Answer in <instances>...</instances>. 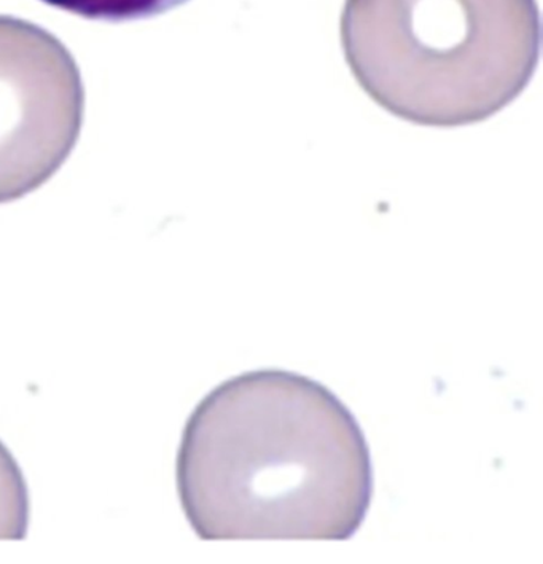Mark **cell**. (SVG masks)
<instances>
[{
  "mask_svg": "<svg viewBox=\"0 0 543 564\" xmlns=\"http://www.w3.org/2000/svg\"><path fill=\"white\" fill-rule=\"evenodd\" d=\"M374 478L366 434L330 389L295 371H246L188 417L177 490L203 541H348Z\"/></svg>",
  "mask_w": 543,
  "mask_h": 564,
  "instance_id": "1",
  "label": "cell"
},
{
  "mask_svg": "<svg viewBox=\"0 0 543 564\" xmlns=\"http://www.w3.org/2000/svg\"><path fill=\"white\" fill-rule=\"evenodd\" d=\"M341 42L382 109L424 127H464L528 87L541 17L535 0H346Z\"/></svg>",
  "mask_w": 543,
  "mask_h": 564,
  "instance_id": "2",
  "label": "cell"
},
{
  "mask_svg": "<svg viewBox=\"0 0 543 564\" xmlns=\"http://www.w3.org/2000/svg\"><path fill=\"white\" fill-rule=\"evenodd\" d=\"M84 117V82L69 50L31 21L0 15V205L55 176Z\"/></svg>",
  "mask_w": 543,
  "mask_h": 564,
  "instance_id": "3",
  "label": "cell"
},
{
  "mask_svg": "<svg viewBox=\"0 0 543 564\" xmlns=\"http://www.w3.org/2000/svg\"><path fill=\"white\" fill-rule=\"evenodd\" d=\"M30 524L26 480L12 453L0 442V541H23Z\"/></svg>",
  "mask_w": 543,
  "mask_h": 564,
  "instance_id": "4",
  "label": "cell"
},
{
  "mask_svg": "<svg viewBox=\"0 0 543 564\" xmlns=\"http://www.w3.org/2000/svg\"><path fill=\"white\" fill-rule=\"evenodd\" d=\"M63 12L106 23L148 20L176 9L187 0H42Z\"/></svg>",
  "mask_w": 543,
  "mask_h": 564,
  "instance_id": "5",
  "label": "cell"
}]
</instances>
